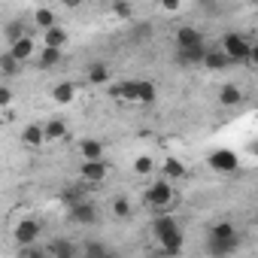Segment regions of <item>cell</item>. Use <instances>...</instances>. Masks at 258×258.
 Returning <instances> with one entry per match:
<instances>
[{"label": "cell", "instance_id": "obj_1", "mask_svg": "<svg viewBox=\"0 0 258 258\" xmlns=\"http://www.w3.org/2000/svg\"><path fill=\"white\" fill-rule=\"evenodd\" d=\"M143 201L155 213H167L170 204H173V179H155V182H149V188L143 191Z\"/></svg>", "mask_w": 258, "mask_h": 258}, {"label": "cell", "instance_id": "obj_2", "mask_svg": "<svg viewBox=\"0 0 258 258\" xmlns=\"http://www.w3.org/2000/svg\"><path fill=\"white\" fill-rule=\"evenodd\" d=\"M222 49L231 55V61H237V64H249V52H252L249 37H243V34L231 31V34H225V37H222Z\"/></svg>", "mask_w": 258, "mask_h": 258}, {"label": "cell", "instance_id": "obj_3", "mask_svg": "<svg viewBox=\"0 0 258 258\" xmlns=\"http://www.w3.org/2000/svg\"><path fill=\"white\" fill-rule=\"evenodd\" d=\"M106 173H109V167H106V161L103 158H97V161H82V167H79V179L91 188V185H100L103 179H106Z\"/></svg>", "mask_w": 258, "mask_h": 258}, {"label": "cell", "instance_id": "obj_4", "mask_svg": "<svg viewBox=\"0 0 258 258\" xmlns=\"http://www.w3.org/2000/svg\"><path fill=\"white\" fill-rule=\"evenodd\" d=\"M67 213H70V219L76 222V225H94L97 222V207L85 198V201H79V204H73V207H67Z\"/></svg>", "mask_w": 258, "mask_h": 258}, {"label": "cell", "instance_id": "obj_5", "mask_svg": "<svg viewBox=\"0 0 258 258\" xmlns=\"http://www.w3.org/2000/svg\"><path fill=\"white\" fill-rule=\"evenodd\" d=\"M179 231V222L170 216V210L167 213H158L155 219H152V234L158 237V240H164V237H170V234H176Z\"/></svg>", "mask_w": 258, "mask_h": 258}, {"label": "cell", "instance_id": "obj_6", "mask_svg": "<svg viewBox=\"0 0 258 258\" xmlns=\"http://www.w3.org/2000/svg\"><path fill=\"white\" fill-rule=\"evenodd\" d=\"M210 167L213 170H222V173H231V170L240 167V161H237V155L231 149H219V152L210 155Z\"/></svg>", "mask_w": 258, "mask_h": 258}, {"label": "cell", "instance_id": "obj_7", "mask_svg": "<svg viewBox=\"0 0 258 258\" xmlns=\"http://www.w3.org/2000/svg\"><path fill=\"white\" fill-rule=\"evenodd\" d=\"M37 237H40V222H37V219H22V222L16 225V240H19V246L37 243Z\"/></svg>", "mask_w": 258, "mask_h": 258}, {"label": "cell", "instance_id": "obj_8", "mask_svg": "<svg viewBox=\"0 0 258 258\" xmlns=\"http://www.w3.org/2000/svg\"><path fill=\"white\" fill-rule=\"evenodd\" d=\"M237 246H240V234H237V237H210V240H207V252H213V255L237 252Z\"/></svg>", "mask_w": 258, "mask_h": 258}, {"label": "cell", "instance_id": "obj_9", "mask_svg": "<svg viewBox=\"0 0 258 258\" xmlns=\"http://www.w3.org/2000/svg\"><path fill=\"white\" fill-rule=\"evenodd\" d=\"M234 61H231V55L225 52V49H207V55H204V67L207 70H228Z\"/></svg>", "mask_w": 258, "mask_h": 258}, {"label": "cell", "instance_id": "obj_10", "mask_svg": "<svg viewBox=\"0 0 258 258\" xmlns=\"http://www.w3.org/2000/svg\"><path fill=\"white\" fill-rule=\"evenodd\" d=\"M243 103V88H237L234 82H225L219 85V106H240Z\"/></svg>", "mask_w": 258, "mask_h": 258}, {"label": "cell", "instance_id": "obj_11", "mask_svg": "<svg viewBox=\"0 0 258 258\" xmlns=\"http://www.w3.org/2000/svg\"><path fill=\"white\" fill-rule=\"evenodd\" d=\"M79 155H82V161H97V158H103V143L97 137H85V140H79Z\"/></svg>", "mask_w": 258, "mask_h": 258}, {"label": "cell", "instance_id": "obj_12", "mask_svg": "<svg viewBox=\"0 0 258 258\" xmlns=\"http://www.w3.org/2000/svg\"><path fill=\"white\" fill-rule=\"evenodd\" d=\"M10 52H13V55L22 61V64H28V61L34 58V40L25 34V37H19L16 43H10Z\"/></svg>", "mask_w": 258, "mask_h": 258}, {"label": "cell", "instance_id": "obj_13", "mask_svg": "<svg viewBox=\"0 0 258 258\" xmlns=\"http://www.w3.org/2000/svg\"><path fill=\"white\" fill-rule=\"evenodd\" d=\"M22 143L37 149L46 143V131H43V124H25V131H22Z\"/></svg>", "mask_w": 258, "mask_h": 258}, {"label": "cell", "instance_id": "obj_14", "mask_svg": "<svg viewBox=\"0 0 258 258\" xmlns=\"http://www.w3.org/2000/svg\"><path fill=\"white\" fill-rule=\"evenodd\" d=\"M46 252L52 255V258H73L76 252H82V249H76L73 243H67V240H52L49 246H46Z\"/></svg>", "mask_w": 258, "mask_h": 258}, {"label": "cell", "instance_id": "obj_15", "mask_svg": "<svg viewBox=\"0 0 258 258\" xmlns=\"http://www.w3.org/2000/svg\"><path fill=\"white\" fill-rule=\"evenodd\" d=\"M85 79H88L91 85H103V82H109V67H106V64H100V61H94V64H88Z\"/></svg>", "mask_w": 258, "mask_h": 258}, {"label": "cell", "instance_id": "obj_16", "mask_svg": "<svg viewBox=\"0 0 258 258\" xmlns=\"http://www.w3.org/2000/svg\"><path fill=\"white\" fill-rule=\"evenodd\" d=\"M43 43H46V46H52V49H64V43H67V31L55 25V28L43 31Z\"/></svg>", "mask_w": 258, "mask_h": 258}, {"label": "cell", "instance_id": "obj_17", "mask_svg": "<svg viewBox=\"0 0 258 258\" xmlns=\"http://www.w3.org/2000/svg\"><path fill=\"white\" fill-rule=\"evenodd\" d=\"M43 131H46V140H64L67 137V124L61 118H49L43 124Z\"/></svg>", "mask_w": 258, "mask_h": 258}, {"label": "cell", "instance_id": "obj_18", "mask_svg": "<svg viewBox=\"0 0 258 258\" xmlns=\"http://www.w3.org/2000/svg\"><path fill=\"white\" fill-rule=\"evenodd\" d=\"M19 70H22V61H19V58L7 49L4 55H0V73H4V76H16Z\"/></svg>", "mask_w": 258, "mask_h": 258}, {"label": "cell", "instance_id": "obj_19", "mask_svg": "<svg viewBox=\"0 0 258 258\" xmlns=\"http://www.w3.org/2000/svg\"><path fill=\"white\" fill-rule=\"evenodd\" d=\"M73 97H76V85H73V82H61V85H55V91H52V100L61 103V106L70 103Z\"/></svg>", "mask_w": 258, "mask_h": 258}, {"label": "cell", "instance_id": "obj_20", "mask_svg": "<svg viewBox=\"0 0 258 258\" xmlns=\"http://www.w3.org/2000/svg\"><path fill=\"white\" fill-rule=\"evenodd\" d=\"M161 170H164V176H167V179H173V182L185 176V167H182V161H179V158H167Z\"/></svg>", "mask_w": 258, "mask_h": 258}, {"label": "cell", "instance_id": "obj_21", "mask_svg": "<svg viewBox=\"0 0 258 258\" xmlns=\"http://www.w3.org/2000/svg\"><path fill=\"white\" fill-rule=\"evenodd\" d=\"M112 97H121V100H137V82H118L112 88Z\"/></svg>", "mask_w": 258, "mask_h": 258}, {"label": "cell", "instance_id": "obj_22", "mask_svg": "<svg viewBox=\"0 0 258 258\" xmlns=\"http://www.w3.org/2000/svg\"><path fill=\"white\" fill-rule=\"evenodd\" d=\"M34 25H37V28H43V31L55 28V13H52V10H46V7H43V10H37V13H34Z\"/></svg>", "mask_w": 258, "mask_h": 258}, {"label": "cell", "instance_id": "obj_23", "mask_svg": "<svg viewBox=\"0 0 258 258\" xmlns=\"http://www.w3.org/2000/svg\"><path fill=\"white\" fill-rule=\"evenodd\" d=\"M58 61H61V49L46 46V49H43V55H40V67H43V70H49V67H58Z\"/></svg>", "mask_w": 258, "mask_h": 258}, {"label": "cell", "instance_id": "obj_24", "mask_svg": "<svg viewBox=\"0 0 258 258\" xmlns=\"http://www.w3.org/2000/svg\"><path fill=\"white\" fill-rule=\"evenodd\" d=\"M161 249H164V252H170V255L182 252V231H176V234L164 237V240H161Z\"/></svg>", "mask_w": 258, "mask_h": 258}, {"label": "cell", "instance_id": "obj_25", "mask_svg": "<svg viewBox=\"0 0 258 258\" xmlns=\"http://www.w3.org/2000/svg\"><path fill=\"white\" fill-rule=\"evenodd\" d=\"M131 213H134V210H131V201H127V198H115V201H112V216H115V219H127Z\"/></svg>", "mask_w": 258, "mask_h": 258}, {"label": "cell", "instance_id": "obj_26", "mask_svg": "<svg viewBox=\"0 0 258 258\" xmlns=\"http://www.w3.org/2000/svg\"><path fill=\"white\" fill-rule=\"evenodd\" d=\"M137 100L140 103H152L155 100V85L152 82H137Z\"/></svg>", "mask_w": 258, "mask_h": 258}, {"label": "cell", "instance_id": "obj_27", "mask_svg": "<svg viewBox=\"0 0 258 258\" xmlns=\"http://www.w3.org/2000/svg\"><path fill=\"white\" fill-rule=\"evenodd\" d=\"M82 255H91V258H106V255H109V249H106L103 243H94V240H91V243H85V246H82Z\"/></svg>", "mask_w": 258, "mask_h": 258}, {"label": "cell", "instance_id": "obj_28", "mask_svg": "<svg viewBox=\"0 0 258 258\" xmlns=\"http://www.w3.org/2000/svg\"><path fill=\"white\" fill-rule=\"evenodd\" d=\"M4 34H7V43H16L19 37H25V22H10Z\"/></svg>", "mask_w": 258, "mask_h": 258}, {"label": "cell", "instance_id": "obj_29", "mask_svg": "<svg viewBox=\"0 0 258 258\" xmlns=\"http://www.w3.org/2000/svg\"><path fill=\"white\" fill-rule=\"evenodd\" d=\"M210 237H237V228L231 222H219V225H213Z\"/></svg>", "mask_w": 258, "mask_h": 258}, {"label": "cell", "instance_id": "obj_30", "mask_svg": "<svg viewBox=\"0 0 258 258\" xmlns=\"http://www.w3.org/2000/svg\"><path fill=\"white\" fill-rule=\"evenodd\" d=\"M112 10H115L118 19H131V4H127V0H115V7H112Z\"/></svg>", "mask_w": 258, "mask_h": 258}, {"label": "cell", "instance_id": "obj_31", "mask_svg": "<svg viewBox=\"0 0 258 258\" xmlns=\"http://www.w3.org/2000/svg\"><path fill=\"white\" fill-rule=\"evenodd\" d=\"M152 167H155V164H152V158H137V164H134V170H137V173H152Z\"/></svg>", "mask_w": 258, "mask_h": 258}, {"label": "cell", "instance_id": "obj_32", "mask_svg": "<svg viewBox=\"0 0 258 258\" xmlns=\"http://www.w3.org/2000/svg\"><path fill=\"white\" fill-rule=\"evenodd\" d=\"M161 7H164L167 13H176V10L182 7V0H161Z\"/></svg>", "mask_w": 258, "mask_h": 258}, {"label": "cell", "instance_id": "obj_33", "mask_svg": "<svg viewBox=\"0 0 258 258\" xmlns=\"http://www.w3.org/2000/svg\"><path fill=\"white\" fill-rule=\"evenodd\" d=\"M10 100H13V91L10 88H0V103H4V109H10Z\"/></svg>", "mask_w": 258, "mask_h": 258}, {"label": "cell", "instance_id": "obj_34", "mask_svg": "<svg viewBox=\"0 0 258 258\" xmlns=\"http://www.w3.org/2000/svg\"><path fill=\"white\" fill-rule=\"evenodd\" d=\"M249 67H258V43H252V52H249Z\"/></svg>", "mask_w": 258, "mask_h": 258}, {"label": "cell", "instance_id": "obj_35", "mask_svg": "<svg viewBox=\"0 0 258 258\" xmlns=\"http://www.w3.org/2000/svg\"><path fill=\"white\" fill-rule=\"evenodd\" d=\"M198 4H201L204 10H216V7H219V0H198Z\"/></svg>", "mask_w": 258, "mask_h": 258}, {"label": "cell", "instance_id": "obj_36", "mask_svg": "<svg viewBox=\"0 0 258 258\" xmlns=\"http://www.w3.org/2000/svg\"><path fill=\"white\" fill-rule=\"evenodd\" d=\"M61 4H64L67 10H76V7H82V0H61Z\"/></svg>", "mask_w": 258, "mask_h": 258}]
</instances>
